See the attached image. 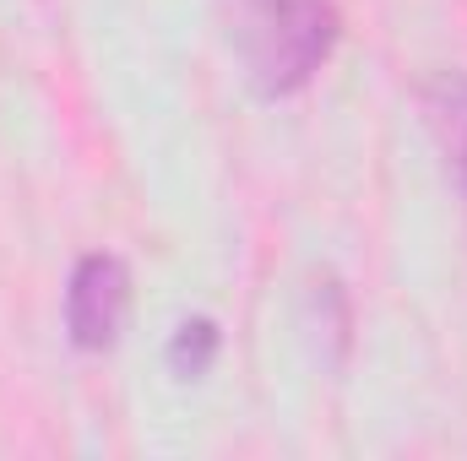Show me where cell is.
Instances as JSON below:
<instances>
[{
	"mask_svg": "<svg viewBox=\"0 0 467 461\" xmlns=\"http://www.w3.org/2000/svg\"><path fill=\"white\" fill-rule=\"evenodd\" d=\"M218 22L261 98H294L310 87L343 33L337 0H218Z\"/></svg>",
	"mask_w": 467,
	"mask_h": 461,
	"instance_id": "obj_1",
	"label": "cell"
},
{
	"mask_svg": "<svg viewBox=\"0 0 467 461\" xmlns=\"http://www.w3.org/2000/svg\"><path fill=\"white\" fill-rule=\"evenodd\" d=\"M130 315V271L109 250H93L77 261L66 288V332L82 353H109Z\"/></svg>",
	"mask_w": 467,
	"mask_h": 461,
	"instance_id": "obj_2",
	"label": "cell"
},
{
	"mask_svg": "<svg viewBox=\"0 0 467 461\" xmlns=\"http://www.w3.org/2000/svg\"><path fill=\"white\" fill-rule=\"evenodd\" d=\"M213 358H218V326H213L207 315H196V321H185V326L174 332V343H169V369H174L180 380H202V374L213 369Z\"/></svg>",
	"mask_w": 467,
	"mask_h": 461,
	"instance_id": "obj_3",
	"label": "cell"
}]
</instances>
